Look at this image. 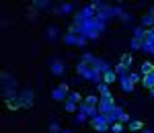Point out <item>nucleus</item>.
Listing matches in <instances>:
<instances>
[{"label": "nucleus", "mask_w": 154, "mask_h": 133, "mask_svg": "<svg viewBox=\"0 0 154 133\" xmlns=\"http://www.w3.org/2000/svg\"><path fill=\"white\" fill-rule=\"evenodd\" d=\"M115 107H117V105H115V98L111 96V92H109V94H103V96L99 98V105H97V109H99L101 115H109Z\"/></svg>", "instance_id": "obj_1"}, {"label": "nucleus", "mask_w": 154, "mask_h": 133, "mask_svg": "<svg viewBox=\"0 0 154 133\" xmlns=\"http://www.w3.org/2000/svg\"><path fill=\"white\" fill-rule=\"evenodd\" d=\"M68 90H70L68 82H62V84H58L51 90V98H54L56 102H66V100H68Z\"/></svg>", "instance_id": "obj_2"}, {"label": "nucleus", "mask_w": 154, "mask_h": 133, "mask_svg": "<svg viewBox=\"0 0 154 133\" xmlns=\"http://www.w3.org/2000/svg\"><path fill=\"white\" fill-rule=\"evenodd\" d=\"M91 127H93V129H95L97 133H107L109 131V129H111V125H109V123L105 121V117H103V115H97V117H91Z\"/></svg>", "instance_id": "obj_3"}, {"label": "nucleus", "mask_w": 154, "mask_h": 133, "mask_svg": "<svg viewBox=\"0 0 154 133\" xmlns=\"http://www.w3.org/2000/svg\"><path fill=\"white\" fill-rule=\"evenodd\" d=\"M33 90L31 88H25L23 92L19 94V100H21V105H23V109H31L33 107Z\"/></svg>", "instance_id": "obj_4"}, {"label": "nucleus", "mask_w": 154, "mask_h": 133, "mask_svg": "<svg viewBox=\"0 0 154 133\" xmlns=\"http://www.w3.org/2000/svg\"><path fill=\"white\" fill-rule=\"evenodd\" d=\"M2 96H4V102H6V105H11V102H14V100H19V92L14 90V86L2 88Z\"/></svg>", "instance_id": "obj_5"}, {"label": "nucleus", "mask_w": 154, "mask_h": 133, "mask_svg": "<svg viewBox=\"0 0 154 133\" xmlns=\"http://www.w3.org/2000/svg\"><path fill=\"white\" fill-rule=\"evenodd\" d=\"M78 113H84L86 117H97V115H101L97 107H91V105H86V102H80V105H78Z\"/></svg>", "instance_id": "obj_6"}, {"label": "nucleus", "mask_w": 154, "mask_h": 133, "mask_svg": "<svg viewBox=\"0 0 154 133\" xmlns=\"http://www.w3.org/2000/svg\"><path fill=\"white\" fill-rule=\"evenodd\" d=\"M117 80H119V86H121V90H123V92H128V94L134 92V84L130 82V78H128V76H121V78H117Z\"/></svg>", "instance_id": "obj_7"}, {"label": "nucleus", "mask_w": 154, "mask_h": 133, "mask_svg": "<svg viewBox=\"0 0 154 133\" xmlns=\"http://www.w3.org/2000/svg\"><path fill=\"white\" fill-rule=\"evenodd\" d=\"M64 72H66V68H64V64H62L60 60L51 61V74H56V76H62Z\"/></svg>", "instance_id": "obj_8"}, {"label": "nucleus", "mask_w": 154, "mask_h": 133, "mask_svg": "<svg viewBox=\"0 0 154 133\" xmlns=\"http://www.w3.org/2000/svg\"><path fill=\"white\" fill-rule=\"evenodd\" d=\"M128 129H130V131H142L144 123L140 121V119H131V121L128 123Z\"/></svg>", "instance_id": "obj_9"}, {"label": "nucleus", "mask_w": 154, "mask_h": 133, "mask_svg": "<svg viewBox=\"0 0 154 133\" xmlns=\"http://www.w3.org/2000/svg\"><path fill=\"white\" fill-rule=\"evenodd\" d=\"M142 84L148 88V90H152L154 88V72L152 74H146V76H142Z\"/></svg>", "instance_id": "obj_10"}, {"label": "nucleus", "mask_w": 154, "mask_h": 133, "mask_svg": "<svg viewBox=\"0 0 154 133\" xmlns=\"http://www.w3.org/2000/svg\"><path fill=\"white\" fill-rule=\"evenodd\" d=\"M113 72L117 74V78H121V76H128V74H130V68L123 66V64H117V66L113 68Z\"/></svg>", "instance_id": "obj_11"}, {"label": "nucleus", "mask_w": 154, "mask_h": 133, "mask_svg": "<svg viewBox=\"0 0 154 133\" xmlns=\"http://www.w3.org/2000/svg\"><path fill=\"white\" fill-rule=\"evenodd\" d=\"M142 27L144 29H150V27H154V16L150 14V12H146L142 16Z\"/></svg>", "instance_id": "obj_12"}, {"label": "nucleus", "mask_w": 154, "mask_h": 133, "mask_svg": "<svg viewBox=\"0 0 154 133\" xmlns=\"http://www.w3.org/2000/svg\"><path fill=\"white\" fill-rule=\"evenodd\" d=\"M35 10H43V8H49L51 4H49V0H33V4H31Z\"/></svg>", "instance_id": "obj_13"}, {"label": "nucleus", "mask_w": 154, "mask_h": 133, "mask_svg": "<svg viewBox=\"0 0 154 133\" xmlns=\"http://www.w3.org/2000/svg\"><path fill=\"white\" fill-rule=\"evenodd\" d=\"M45 35H48L49 39H58V37H60V29H58V27H54V25H49L48 29H45Z\"/></svg>", "instance_id": "obj_14"}, {"label": "nucleus", "mask_w": 154, "mask_h": 133, "mask_svg": "<svg viewBox=\"0 0 154 133\" xmlns=\"http://www.w3.org/2000/svg\"><path fill=\"white\" fill-rule=\"evenodd\" d=\"M115 80H117V74L113 72V70H111V72H105V74H103V82H105V84H113Z\"/></svg>", "instance_id": "obj_15"}, {"label": "nucleus", "mask_w": 154, "mask_h": 133, "mask_svg": "<svg viewBox=\"0 0 154 133\" xmlns=\"http://www.w3.org/2000/svg\"><path fill=\"white\" fill-rule=\"evenodd\" d=\"M76 37L78 35H74V33H66L64 35V43L66 45H76Z\"/></svg>", "instance_id": "obj_16"}, {"label": "nucleus", "mask_w": 154, "mask_h": 133, "mask_svg": "<svg viewBox=\"0 0 154 133\" xmlns=\"http://www.w3.org/2000/svg\"><path fill=\"white\" fill-rule=\"evenodd\" d=\"M131 61H134V58H131V53H123V55H121V60H119V64H123V66H128V68H131Z\"/></svg>", "instance_id": "obj_17"}, {"label": "nucleus", "mask_w": 154, "mask_h": 133, "mask_svg": "<svg viewBox=\"0 0 154 133\" xmlns=\"http://www.w3.org/2000/svg\"><path fill=\"white\" fill-rule=\"evenodd\" d=\"M154 72V64L152 61H144L142 64V74L146 76V74H152Z\"/></svg>", "instance_id": "obj_18"}, {"label": "nucleus", "mask_w": 154, "mask_h": 133, "mask_svg": "<svg viewBox=\"0 0 154 133\" xmlns=\"http://www.w3.org/2000/svg\"><path fill=\"white\" fill-rule=\"evenodd\" d=\"M142 41L144 39H140V37H134V39H131V51H138V49H142Z\"/></svg>", "instance_id": "obj_19"}, {"label": "nucleus", "mask_w": 154, "mask_h": 133, "mask_svg": "<svg viewBox=\"0 0 154 133\" xmlns=\"http://www.w3.org/2000/svg\"><path fill=\"white\" fill-rule=\"evenodd\" d=\"M128 78H130V82L134 86L138 84V82H142V76H140V74H136V72H130V74H128Z\"/></svg>", "instance_id": "obj_20"}, {"label": "nucleus", "mask_w": 154, "mask_h": 133, "mask_svg": "<svg viewBox=\"0 0 154 133\" xmlns=\"http://www.w3.org/2000/svg\"><path fill=\"white\" fill-rule=\"evenodd\" d=\"M97 90H99V94H101V96H103V94H109V84L99 82V84H97Z\"/></svg>", "instance_id": "obj_21"}, {"label": "nucleus", "mask_w": 154, "mask_h": 133, "mask_svg": "<svg viewBox=\"0 0 154 133\" xmlns=\"http://www.w3.org/2000/svg\"><path fill=\"white\" fill-rule=\"evenodd\" d=\"M84 102H86V105H91V107H97V105H99V98H97L95 94H88V96L84 98Z\"/></svg>", "instance_id": "obj_22"}, {"label": "nucleus", "mask_w": 154, "mask_h": 133, "mask_svg": "<svg viewBox=\"0 0 154 133\" xmlns=\"http://www.w3.org/2000/svg\"><path fill=\"white\" fill-rule=\"evenodd\" d=\"M111 131L113 133H123L125 127H123V123H113V125H111Z\"/></svg>", "instance_id": "obj_23"}, {"label": "nucleus", "mask_w": 154, "mask_h": 133, "mask_svg": "<svg viewBox=\"0 0 154 133\" xmlns=\"http://www.w3.org/2000/svg\"><path fill=\"white\" fill-rule=\"evenodd\" d=\"M68 98H70L72 102H76V105H80V102H84V100H82V96H80V92H72V94H70Z\"/></svg>", "instance_id": "obj_24"}, {"label": "nucleus", "mask_w": 154, "mask_h": 133, "mask_svg": "<svg viewBox=\"0 0 154 133\" xmlns=\"http://www.w3.org/2000/svg\"><path fill=\"white\" fill-rule=\"evenodd\" d=\"M64 109L68 111V113H74V111H76V102H72L70 98H68V100L64 102Z\"/></svg>", "instance_id": "obj_25"}, {"label": "nucleus", "mask_w": 154, "mask_h": 133, "mask_svg": "<svg viewBox=\"0 0 154 133\" xmlns=\"http://www.w3.org/2000/svg\"><path fill=\"white\" fill-rule=\"evenodd\" d=\"M49 133H62V129H60L58 121H51V123H49Z\"/></svg>", "instance_id": "obj_26"}, {"label": "nucleus", "mask_w": 154, "mask_h": 133, "mask_svg": "<svg viewBox=\"0 0 154 133\" xmlns=\"http://www.w3.org/2000/svg\"><path fill=\"white\" fill-rule=\"evenodd\" d=\"M144 33H146V29H144V27H136V29H134V37L144 39Z\"/></svg>", "instance_id": "obj_27"}, {"label": "nucleus", "mask_w": 154, "mask_h": 133, "mask_svg": "<svg viewBox=\"0 0 154 133\" xmlns=\"http://www.w3.org/2000/svg\"><path fill=\"white\" fill-rule=\"evenodd\" d=\"M86 41H88V39H86L84 35H78V37H76V45H78V47H84V45H86Z\"/></svg>", "instance_id": "obj_28"}, {"label": "nucleus", "mask_w": 154, "mask_h": 133, "mask_svg": "<svg viewBox=\"0 0 154 133\" xmlns=\"http://www.w3.org/2000/svg\"><path fill=\"white\" fill-rule=\"evenodd\" d=\"M130 121H131V117L125 113V111H123V113L119 115V121H117V123H130Z\"/></svg>", "instance_id": "obj_29"}, {"label": "nucleus", "mask_w": 154, "mask_h": 133, "mask_svg": "<svg viewBox=\"0 0 154 133\" xmlns=\"http://www.w3.org/2000/svg\"><path fill=\"white\" fill-rule=\"evenodd\" d=\"M11 111H17V109H23V105H21V100H14V102H11V105H6Z\"/></svg>", "instance_id": "obj_30"}, {"label": "nucleus", "mask_w": 154, "mask_h": 133, "mask_svg": "<svg viewBox=\"0 0 154 133\" xmlns=\"http://www.w3.org/2000/svg\"><path fill=\"white\" fill-rule=\"evenodd\" d=\"M93 60H95V58H93L91 53H82V60L80 61H84V64H93Z\"/></svg>", "instance_id": "obj_31"}, {"label": "nucleus", "mask_w": 154, "mask_h": 133, "mask_svg": "<svg viewBox=\"0 0 154 133\" xmlns=\"http://www.w3.org/2000/svg\"><path fill=\"white\" fill-rule=\"evenodd\" d=\"M144 39H154V27L146 29V33H144Z\"/></svg>", "instance_id": "obj_32"}, {"label": "nucleus", "mask_w": 154, "mask_h": 133, "mask_svg": "<svg viewBox=\"0 0 154 133\" xmlns=\"http://www.w3.org/2000/svg\"><path fill=\"white\" fill-rule=\"evenodd\" d=\"M86 119H88V117H86L84 113H78V115H76V121H78V123H84Z\"/></svg>", "instance_id": "obj_33"}, {"label": "nucleus", "mask_w": 154, "mask_h": 133, "mask_svg": "<svg viewBox=\"0 0 154 133\" xmlns=\"http://www.w3.org/2000/svg\"><path fill=\"white\" fill-rule=\"evenodd\" d=\"M119 16H121V21H123V23H128V21H130V14H128V12H119Z\"/></svg>", "instance_id": "obj_34"}, {"label": "nucleus", "mask_w": 154, "mask_h": 133, "mask_svg": "<svg viewBox=\"0 0 154 133\" xmlns=\"http://www.w3.org/2000/svg\"><path fill=\"white\" fill-rule=\"evenodd\" d=\"M140 133H154V131H150V129H142Z\"/></svg>", "instance_id": "obj_35"}, {"label": "nucleus", "mask_w": 154, "mask_h": 133, "mask_svg": "<svg viewBox=\"0 0 154 133\" xmlns=\"http://www.w3.org/2000/svg\"><path fill=\"white\" fill-rule=\"evenodd\" d=\"M62 133H72V131H70V129H64V131H62Z\"/></svg>", "instance_id": "obj_36"}, {"label": "nucleus", "mask_w": 154, "mask_h": 133, "mask_svg": "<svg viewBox=\"0 0 154 133\" xmlns=\"http://www.w3.org/2000/svg\"><path fill=\"white\" fill-rule=\"evenodd\" d=\"M150 94H152V96H154V88H152V90H150Z\"/></svg>", "instance_id": "obj_37"}]
</instances>
